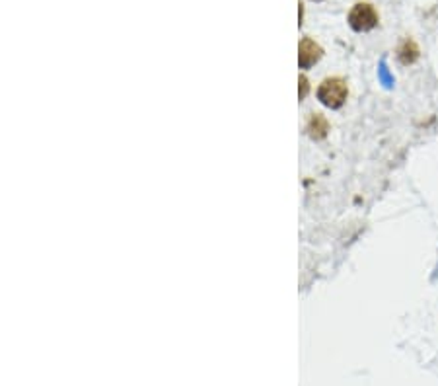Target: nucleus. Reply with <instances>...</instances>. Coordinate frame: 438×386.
<instances>
[{
	"label": "nucleus",
	"instance_id": "f257e3e1",
	"mask_svg": "<svg viewBox=\"0 0 438 386\" xmlns=\"http://www.w3.org/2000/svg\"><path fill=\"white\" fill-rule=\"evenodd\" d=\"M349 96V86L347 82L339 78V76H333V78H325L324 82L319 84L317 88V98L324 104L325 107H332V109H339Z\"/></svg>",
	"mask_w": 438,
	"mask_h": 386
},
{
	"label": "nucleus",
	"instance_id": "f03ea898",
	"mask_svg": "<svg viewBox=\"0 0 438 386\" xmlns=\"http://www.w3.org/2000/svg\"><path fill=\"white\" fill-rule=\"evenodd\" d=\"M347 22L349 26H351V30L363 33V31H371L376 28L378 22H380V16H378L376 8L372 6V4H368V2H358V4L351 8Z\"/></svg>",
	"mask_w": 438,
	"mask_h": 386
},
{
	"label": "nucleus",
	"instance_id": "7ed1b4c3",
	"mask_svg": "<svg viewBox=\"0 0 438 386\" xmlns=\"http://www.w3.org/2000/svg\"><path fill=\"white\" fill-rule=\"evenodd\" d=\"M324 55V49L317 45L312 38H304L298 45V65L300 68H310L314 67Z\"/></svg>",
	"mask_w": 438,
	"mask_h": 386
},
{
	"label": "nucleus",
	"instance_id": "20e7f679",
	"mask_svg": "<svg viewBox=\"0 0 438 386\" xmlns=\"http://www.w3.org/2000/svg\"><path fill=\"white\" fill-rule=\"evenodd\" d=\"M421 57V49L417 45L415 41L411 38H405L398 47V59H400L401 65H413Z\"/></svg>",
	"mask_w": 438,
	"mask_h": 386
},
{
	"label": "nucleus",
	"instance_id": "39448f33",
	"mask_svg": "<svg viewBox=\"0 0 438 386\" xmlns=\"http://www.w3.org/2000/svg\"><path fill=\"white\" fill-rule=\"evenodd\" d=\"M329 131V123L325 119L324 115L314 114L308 122V133H310L312 139H324Z\"/></svg>",
	"mask_w": 438,
	"mask_h": 386
},
{
	"label": "nucleus",
	"instance_id": "423d86ee",
	"mask_svg": "<svg viewBox=\"0 0 438 386\" xmlns=\"http://www.w3.org/2000/svg\"><path fill=\"white\" fill-rule=\"evenodd\" d=\"M306 94H308V80L306 76H300V100L306 98Z\"/></svg>",
	"mask_w": 438,
	"mask_h": 386
},
{
	"label": "nucleus",
	"instance_id": "0eeeda50",
	"mask_svg": "<svg viewBox=\"0 0 438 386\" xmlns=\"http://www.w3.org/2000/svg\"><path fill=\"white\" fill-rule=\"evenodd\" d=\"M314 2H322V0H314Z\"/></svg>",
	"mask_w": 438,
	"mask_h": 386
}]
</instances>
